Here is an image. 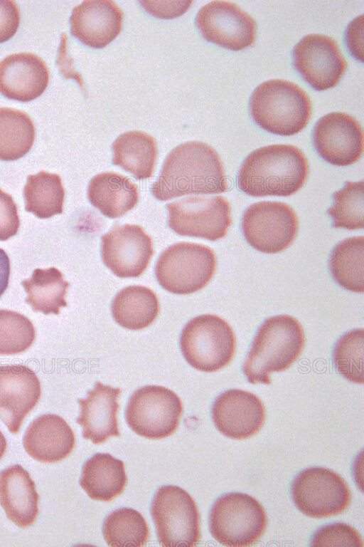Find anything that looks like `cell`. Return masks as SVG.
Returning <instances> with one entry per match:
<instances>
[{"mask_svg":"<svg viewBox=\"0 0 364 547\" xmlns=\"http://www.w3.org/2000/svg\"><path fill=\"white\" fill-rule=\"evenodd\" d=\"M292 58L296 71L318 91L335 87L346 68L337 43L321 34L303 37L294 47Z\"/></svg>","mask_w":364,"mask_h":547,"instance_id":"9a60e30c","label":"cell"},{"mask_svg":"<svg viewBox=\"0 0 364 547\" xmlns=\"http://www.w3.org/2000/svg\"><path fill=\"white\" fill-rule=\"evenodd\" d=\"M48 83L47 66L33 53H14L0 62V93L7 98L31 101L43 94Z\"/></svg>","mask_w":364,"mask_h":547,"instance_id":"ffe728a7","label":"cell"},{"mask_svg":"<svg viewBox=\"0 0 364 547\" xmlns=\"http://www.w3.org/2000/svg\"><path fill=\"white\" fill-rule=\"evenodd\" d=\"M20 19L19 9L15 1L0 0V43L14 36L18 28Z\"/></svg>","mask_w":364,"mask_h":547,"instance_id":"f35d334b","label":"cell"},{"mask_svg":"<svg viewBox=\"0 0 364 547\" xmlns=\"http://www.w3.org/2000/svg\"><path fill=\"white\" fill-rule=\"evenodd\" d=\"M21 284L28 294L25 301L35 312L58 315L60 308L67 306L65 294L70 283L55 267L35 269Z\"/></svg>","mask_w":364,"mask_h":547,"instance_id":"83f0119b","label":"cell"},{"mask_svg":"<svg viewBox=\"0 0 364 547\" xmlns=\"http://www.w3.org/2000/svg\"><path fill=\"white\" fill-rule=\"evenodd\" d=\"M183 405L172 390L159 385H146L131 395L125 410L128 426L137 434L159 439L178 428Z\"/></svg>","mask_w":364,"mask_h":547,"instance_id":"9c48e42d","label":"cell"},{"mask_svg":"<svg viewBox=\"0 0 364 547\" xmlns=\"http://www.w3.org/2000/svg\"><path fill=\"white\" fill-rule=\"evenodd\" d=\"M267 524L262 504L252 496L230 492L219 497L209 514L213 537L223 546H250L263 535Z\"/></svg>","mask_w":364,"mask_h":547,"instance_id":"5b68a950","label":"cell"},{"mask_svg":"<svg viewBox=\"0 0 364 547\" xmlns=\"http://www.w3.org/2000/svg\"><path fill=\"white\" fill-rule=\"evenodd\" d=\"M104 538L110 546H143L149 531L144 516L132 508L113 511L102 526Z\"/></svg>","mask_w":364,"mask_h":547,"instance_id":"1f68e13d","label":"cell"},{"mask_svg":"<svg viewBox=\"0 0 364 547\" xmlns=\"http://www.w3.org/2000/svg\"><path fill=\"white\" fill-rule=\"evenodd\" d=\"M87 197L103 215L116 219L136 205L139 192L136 185L125 176L103 172L93 177L89 182Z\"/></svg>","mask_w":364,"mask_h":547,"instance_id":"cb8c5ba5","label":"cell"},{"mask_svg":"<svg viewBox=\"0 0 364 547\" xmlns=\"http://www.w3.org/2000/svg\"><path fill=\"white\" fill-rule=\"evenodd\" d=\"M19 226L17 206L13 197L0 188V241L16 235Z\"/></svg>","mask_w":364,"mask_h":547,"instance_id":"8d00e7d4","label":"cell"},{"mask_svg":"<svg viewBox=\"0 0 364 547\" xmlns=\"http://www.w3.org/2000/svg\"><path fill=\"white\" fill-rule=\"evenodd\" d=\"M112 164L132 174L137 179L152 176L157 156L156 140L141 131L120 135L112 145Z\"/></svg>","mask_w":364,"mask_h":547,"instance_id":"4316f807","label":"cell"},{"mask_svg":"<svg viewBox=\"0 0 364 547\" xmlns=\"http://www.w3.org/2000/svg\"><path fill=\"white\" fill-rule=\"evenodd\" d=\"M65 194L58 174L41 171L28 175L23 189L25 209L40 219L60 214L63 210Z\"/></svg>","mask_w":364,"mask_h":547,"instance_id":"f546056e","label":"cell"},{"mask_svg":"<svg viewBox=\"0 0 364 547\" xmlns=\"http://www.w3.org/2000/svg\"><path fill=\"white\" fill-rule=\"evenodd\" d=\"M7 448V442L4 435L0 431V459L4 457Z\"/></svg>","mask_w":364,"mask_h":547,"instance_id":"7bdbcfd3","label":"cell"},{"mask_svg":"<svg viewBox=\"0 0 364 547\" xmlns=\"http://www.w3.org/2000/svg\"><path fill=\"white\" fill-rule=\"evenodd\" d=\"M364 237L353 236L339 242L332 250L329 269L334 281L343 288L364 291Z\"/></svg>","mask_w":364,"mask_h":547,"instance_id":"f1b7e54d","label":"cell"},{"mask_svg":"<svg viewBox=\"0 0 364 547\" xmlns=\"http://www.w3.org/2000/svg\"><path fill=\"white\" fill-rule=\"evenodd\" d=\"M127 484L124 462L108 453H96L85 463L80 486L93 500L111 501Z\"/></svg>","mask_w":364,"mask_h":547,"instance_id":"d4e9b609","label":"cell"},{"mask_svg":"<svg viewBox=\"0 0 364 547\" xmlns=\"http://www.w3.org/2000/svg\"><path fill=\"white\" fill-rule=\"evenodd\" d=\"M74 433L61 417L46 414L27 428L23 440L26 452L36 460L53 463L65 459L75 447Z\"/></svg>","mask_w":364,"mask_h":547,"instance_id":"7402d4cb","label":"cell"},{"mask_svg":"<svg viewBox=\"0 0 364 547\" xmlns=\"http://www.w3.org/2000/svg\"><path fill=\"white\" fill-rule=\"evenodd\" d=\"M58 65L60 73L66 78L75 79L84 89V84L81 75L77 72L73 67V62L69 57L67 51V36L65 33L61 35V42L58 49V56L57 59Z\"/></svg>","mask_w":364,"mask_h":547,"instance_id":"60d3db41","label":"cell"},{"mask_svg":"<svg viewBox=\"0 0 364 547\" xmlns=\"http://www.w3.org/2000/svg\"><path fill=\"white\" fill-rule=\"evenodd\" d=\"M151 515L160 544L165 547L195 546L200 538L197 505L182 488L165 485L157 489Z\"/></svg>","mask_w":364,"mask_h":547,"instance_id":"ba28073f","label":"cell"},{"mask_svg":"<svg viewBox=\"0 0 364 547\" xmlns=\"http://www.w3.org/2000/svg\"><path fill=\"white\" fill-rule=\"evenodd\" d=\"M228 184L216 151L201 142H187L166 157L151 193L160 201L189 194L225 192Z\"/></svg>","mask_w":364,"mask_h":547,"instance_id":"6da1fadb","label":"cell"},{"mask_svg":"<svg viewBox=\"0 0 364 547\" xmlns=\"http://www.w3.org/2000/svg\"><path fill=\"white\" fill-rule=\"evenodd\" d=\"M41 395L40 380L31 369L21 365L0 366V419L10 432L20 430Z\"/></svg>","mask_w":364,"mask_h":547,"instance_id":"ac0fdd59","label":"cell"},{"mask_svg":"<svg viewBox=\"0 0 364 547\" xmlns=\"http://www.w3.org/2000/svg\"><path fill=\"white\" fill-rule=\"evenodd\" d=\"M363 180L346 182L333 195V204L328 209L332 226L349 230L363 229Z\"/></svg>","mask_w":364,"mask_h":547,"instance_id":"d6a6232c","label":"cell"},{"mask_svg":"<svg viewBox=\"0 0 364 547\" xmlns=\"http://www.w3.org/2000/svg\"><path fill=\"white\" fill-rule=\"evenodd\" d=\"M144 9L150 15L162 19L177 18L190 8L192 1H139Z\"/></svg>","mask_w":364,"mask_h":547,"instance_id":"74e56055","label":"cell"},{"mask_svg":"<svg viewBox=\"0 0 364 547\" xmlns=\"http://www.w3.org/2000/svg\"><path fill=\"white\" fill-rule=\"evenodd\" d=\"M196 25L207 41L226 49L244 50L255 40V21L230 1H213L203 6L196 16Z\"/></svg>","mask_w":364,"mask_h":547,"instance_id":"4fadbf2b","label":"cell"},{"mask_svg":"<svg viewBox=\"0 0 364 547\" xmlns=\"http://www.w3.org/2000/svg\"><path fill=\"white\" fill-rule=\"evenodd\" d=\"M364 331L356 328L343 334L333 351V362L337 372L345 379L363 384Z\"/></svg>","mask_w":364,"mask_h":547,"instance_id":"836d02e7","label":"cell"},{"mask_svg":"<svg viewBox=\"0 0 364 547\" xmlns=\"http://www.w3.org/2000/svg\"><path fill=\"white\" fill-rule=\"evenodd\" d=\"M36 136L34 124L24 112L0 108V160L11 161L31 149Z\"/></svg>","mask_w":364,"mask_h":547,"instance_id":"4dcf8cb0","label":"cell"},{"mask_svg":"<svg viewBox=\"0 0 364 547\" xmlns=\"http://www.w3.org/2000/svg\"><path fill=\"white\" fill-rule=\"evenodd\" d=\"M312 140L319 156L333 165H351L363 154L362 127L344 113L333 112L321 117L314 126Z\"/></svg>","mask_w":364,"mask_h":547,"instance_id":"2e32d148","label":"cell"},{"mask_svg":"<svg viewBox=\"0 0 364 547\" xmlns=\"http://www.w3.org/2000/svg\"><path fill=\"white\" fill-rule=\"evenodd\" d=\"M39 495L29 473L20 464L0 473V503L7 517L21 528L31 526L39 513Z\"/></svg>","mask_w":364,"mask_h":547,"instance_id":"603a6c76","label":"cell"},{"mask_svg":"<svg viewBox=\"0 0 364 547\" xmlns=\"http://www.w3.org/2000/svg\"><path fill=\"white\" fill-rule=\"evenodd\" d=\"M153 254L152 239L139 225L116 224L101 237L102 260L119 278L141 276Z\"/></svg>","mask_w":364,"mask_h":547,"instance_id":"5bb4252c","label":"cell"},{"mask_svg":"<svg viewBox=\"0 0 364 547\" xmlns=\"http://www.w3.org/2000/svg\"><path fill=\"white\" fill-rule=\"evenodd\" d=\"M121 390L96 382L87 397L79 399L80 415L76 422L82 427V437L95 444L120 435L117 413Z\"/></svg>","mask_w":364,"mask_h":547,"instance_id":"44dd1931","label":"cell"},{"mask_svg":"<svg viewBox=\"0 0 364 547\" xmlns=\"http://www.w3.org/2000/svg\"><path fill=\"white\" fill-rule=\"evenodd\" d=\"M35 338V328L27 317L0 309V355L21 353L31 346Z\"/></svg>","mask_w":364,"mask_h":547,"instance_id":"e575fe53","label":"cell"},{"mask_svg":"<svg viewBox=\"0 0 364 547\" xmlns=\"http://www.w3.org/2000/svg\"><path fill=\"white\" fill-rule=\"evenodd\" d=\"M211 416L215 427L223 435L244 439L260 430L265 420V409L255 394L241 389H230L215 400Z\"/></svg>","mask_w":364,"mask_h":547,"instance_id":"e0dca14e","label":"cell"},{"mask_svg":"<svg viewBox=\"0 0 364 547\" xmlns=\"http://www.w3.org/2000/svg\"><path fill=\"white\" fill-rule=\"evenodd\" d=\"M112 315L120 326L138 330L150 325L156 318L159 303L155 293L143 286L124 288L111 304Z\"/></svg>","mask_w":364,"mask_h":547,"instance_id":"484cf974","label":"cell"},{"mask_svg":"<svg viewBox=\"0 0 364 547\" xmlns=\"http://www.w3.org/2000/svg\"><path fill=\"white\" fill-rule=\"evenodd\" d=\"M311 546H363L358 532L351 526L336 522L321 526L312 536Z\"/></svg>","mask_w":364,"mask_h":547,"instance_id":"d590c367","label":"cell"},{"mask_svg":"<svg viewBox=\"0 0 364 547\" xmlns=\"http://www.w3.org/2000/svg\"><path fill=\"white\" fill-rule=\"evenodd\" d=\"M250 113L263 130L277 135L301 132L311 117L308 95L299 86L284 80H270L258 85L250 100Z\"/></svg>","mask_w":364,"mask_h":547,"instance_id":"277c9868","label":"cell"},{"mask_svg":"<svg viewBox=\"0 0 364 547\" xmlns=\"http://www.w3.org/2000/svg\"><path fill=\"white\" fill-rule=\"evenodd\" d=\"M10 260L6 251L0 248V297L9 286Z\"/></svg>","mask_w":364,"mask_h":547,"instance_id":"b9f144b4","label":"cell"},{"mask_svg":"<svg viewBox=\"0 0 364 547\" xmlns=\"http://www.w3.org/2000/svg\"><path fill=\"white\" fill-rule=\"evenodd\" d=\"M215 268V255L210 247L179 242L160 255L155 266V276L164 289L186 295L205 287L213 278Z\"/></svg>","mask_w":364,"mask_h":547,"instance_id":"52a82bcc","label":"cell"},{"mask_svg":"<svg viewBox=\"0 0 364 547\" xmlns=\"http://www.w3.org/2000/svg\"><path fill=\"white\" fill-rule=\"evenodd\" d=\"M309 172L303 152L291 145H272L252 152L243 161L237 184L245 194L288 197L304 185Z\"/></svg>","mask_w":364,"mask_h":547,"instance_id":"7a4b0ae2","label":"cell"},{"mask_svg":"<svg viewBox=\"0 0 364 547\" xmlns=\"http://www.w3.org/2000/svg\"><path fill=\"white\" fill-rule=\"evenodd\" d=\"M362 31L363 15H360L348 25L345 34L346 43L349 51L360 61H363Z\"/></svg>","mask_w":364,"mask_h":547,"instance_id":"ab89813d","label":"cell"},{"mask_svg":"<svg viewBox=\"0 0 364 547\" xmlns=\"http://www.w3.org/2000/svg\"><path fill=\"white\" fill-rule=\"evenodd\" d=\"M168 226L177 234L217 241L230 226V206L222 196L190 197L166 204Z\"/></svg>","mask_w":364,"mask_h":547,"instance_id":"7c38bea8","label":"cell"},{"mask_svg":"<svg viewBox=\"0 0 364 547\" xmlns=\"http://www.w3.org/2000/svg\"><path fill=\"white\" fill-rule=\"evenodd\" d=\"M291 495L296 507L304 515L324 518L343 512L350 501V491L336 472L323 467H310L293 479Z\"/></svg>","mask_w":364,"mask_h":547,"instance_id":"30bf717a","label":"cell"},{"mask_svg":"<svg viewBox=\"0 0 364 547\" xmlns=\"http://www.w3.org/2000/svg\"><path fill=\"white\" fill-rule=\"evenodd\" d=\"M241 229L246 241L255 249L275 254L293 243L298 231V219L287 204L263 201L250 205L245 211Z\"/></svg>","mask_w":364,"mask_h":547,"instance_id":"8fae6325","label":"cell"},{"mask_svg":"<svg viewBox=\"0 0 364 547\" xmlns=\"http://www.w3.org/2000/svg\"><path fill=\"white\" fill-rule=\"evenodd\" d=\"M181 353L195 369L211 373L228 365L236 348L230 325L222 318L203 314L191 319L180 338Z\"/></svg>","mask_w":364,"mask_h":547,"instance_id":"8992f818","label":"cell"},{"mask_svg":"<svg viewBox=\"0 0 364 547\" xmlns=\"http://www.w3.org/2000/svg\"><path fill=\"white\" fill-rule=\"evenodd\" d=\"M123 13L112 1L87 0L75 6L70 17V32L81 43L102 48L119 34Z\"/></svg>","mask_w":364,"mask_h":547,"instance_id":"d6986e66","label":"cell"},{"mask_svg":"<svg viewBox=\"0 0 364 547\" xmlns=\"http://www.w3.org/2000/svg\"><path fill=\"white\" fill-rule=\"evenodd\" d=\"M304 342L302 326L295 318L279 315L266 319L259 327L242 366L248 382L269 385L270 374L289 368L301 353Z\"/></svg>","mask_w":364,"mask_h":547,"instance_id":"3957f363","label":"cell"}]
</instances>
